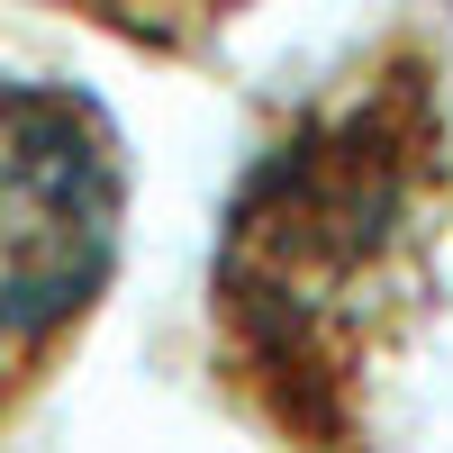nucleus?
Masks as SVG:
<instances>
[{"label": "nucleus", "mask_w": 453, "mask_h": 453, "mask_svg": "<svg viewBox=\"0 0 453 453\" xmlns=\"http://www.w3.org/2000/svg\"><path fill=\"white\" fill-rule=\"evenodd\" d=\"M127 226V145L73 82L0 64V435L91 326Z\"/></svg>", "instance_id": "obj_2"}, {"label": "nucleus", "mask_w": 453, "mask_h": 453, "mask_svg": "<svg viewBox=\"0 0 453 453\" xmlns=\"http://www.w3.org/2000/svg\"><path fill=\"white\" fill-rule=\"evenodd\" d=\"M444 218L453 155L418 64L354 82L254 164L218 236L209 318L226 345V381L273 418V435H363V381L418 318Z\"/></svg>", "instance_id": "obj_1"}, {"label": "nucleus", "mask_w": 453, "mask_h": 453, "mask_svg": "<svg viewBox=\"0 0 453 453\" xmlns=\"http://www.w3.org/2000/svg\"><path fill=\"white\" fill-rule=\"evenodd\" d=\"M55 10L127 36V46H145V55H191V46H209L226 19H245L254 0H55Z\"/></svg>", "instance_id": "obj_3"}]
</instances>
